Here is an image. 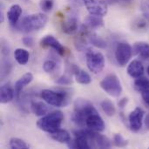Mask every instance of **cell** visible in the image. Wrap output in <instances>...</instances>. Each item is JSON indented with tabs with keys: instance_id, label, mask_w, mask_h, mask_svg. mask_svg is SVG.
I'll return each mask as SVG.
<instances>
[{
	"instance_id": "d6986e66",
	"label": "cell",
	"mask_w": 149,
	"mask_h": 149,
	"mask_svg": "<svg viewBox=\"0 0 149 149\" xmlns=\"http://www.w3.org/2000/svg\"><path fill=\"white\" fill-rule=\"evenodd\" d=\"M133 51L134 52L138 55L139 57L144 58V59H148L149 58V44L146 42H136L134 44L133 46Z\"/></svg>"
},
{
	"instance_id": "8d00e7d4",
	"label": "cell",
	"mask_w": 149,
	"mask_h": 149,
	"mask_svg": "<svg viewBox=\"0 0 149 149\" xmlns=\"http://www.w3.org/2000/svg\"><path fill=\"white\" fill-rule=\"evenodd\" d=\"M106 2H107L111 4L128 5L132 3V0H106Z\"/></svg>"
},
{
	"instance_id": "e575fe53",
	"label": "cell",
	"mask_w": 149,
	"mask_h": 149,
	"mask_svg": "<svg viewBox=\"0 0 149 149\" xmlns=\"http://www.w3.org/2000/svg\"><path fill=\"white\" fill-rule=\"evenodd\" d=\"M55 82H56V84L60 85V86H69L72 83V80L69 75L64 74V75L60 76L59 78H58V79Z\"/></svg>"
},
{
	"instance_id": "836d02e7",
	"label": "cell",
	"mask_w": 149,
	"mask_h": 149,
	"mask_svg": "<svg viewBox=\"0 0 149 149\" xmlns=\"http://www.w3.org/2000/svg\"><path fill=\"white\" fill-rule=\"evenodd\" d=\"M54 5L53 0H41L39 3L40 9L45 12H49L52 10Z\"/></svg>"
},
{
	"instance_id": "8992f818",
	"label": "cell",
	"mask_w": 149,
	"mask_h": 149,
	"mask_svg": "<svg viewBox=\"0 0 149 149\" xmlns=\"http://www.w3.org/2000/svg\"><path fill=\"white\" fill-rule=\"evenodd\" d=\"M86 65L90 72L93 73H99L103 71L106 60L104 55L100 52H96L94 50H88L86 53Z\"/></svg>"
},
{
	"instance_id": "484cf974",
	"label": "cell",
	"mask_w": 149,
	"mask_h": 149,
	"mask_svg": "<svg viewBox=\"0 0 149 149\" xmlns=\"http://www.w3.org/2000/svg\"><path fill=\"white\" fill-rule=\"evenodd\" d=\"M134 87L137 92L141 93L146 91H149V79L143 76L137 78L134 83Z\"/></svg>"
},
{
	"instance_id": "f1b7e54d",
	"label": "cell",
	"mask_w": 149,
	"mask_h": 149,
	"mask_svg": "<svg viewBox=\"0 0 149 149\" xmlns=\"http://www.w3.org/2000/svg\"><path fill=\"white\" fill-rule=\"evenodd\" d=\"M10 147L11 149H28L29 146L25 141L19 138H11L10 140Z\"/></svg>"
},
{
	"instance_id": "5bb4252c",
	"label": "cell",
	"mask_w": 149,
	"mask_h": 149,
	"mask_svg": "<svg viewBox=\"0 0 149 149\" xmlns=\"http://www.w3.org/2000/svg\"><path fill=\"white\" fill-rule=\"evenodd\" d=\"M90 31H88L87 28L84 26L79 31V32L77 34V36L74 38V45L78 51H84L87 46L88 41V34Z\"/></svg>"
},
{
	"instance_id": "d590c367",
	"label": "cell",
	"mask_w": 149,
	"mask_h": 149,
	"mask_svg": "<svg viewBox=\"0 0 149 149\" xmlns=\"http://www.w3.org/2000/svg\"><path fill=\"white\" fill-rule=\"evenodd\" d=\"M141 10L143 15V17H145L149 22V1L143 0L141 3Z\"/></svg>"
},
{
	"instance_id": "e0dca14e",
	"label": "cell",
	"mask_w": 149,
	"mask_h": 149,
	"mask_svg": "<svg viewBox=\"0 0 149 149\" xmlns=\"http://www.w3.org/2000/svg\"><path fill=\"white\" fill-rule=\"evenodd\" d=\"M33 79V75L31 73V72H26L24 73L22 77H20L17 82L15 83V86H14V90H15V96L17 98L19 97L22 90L26 86H28Z\"/></svg>"
},
{
	"instance_id": "7c38bea8",
	"label": "cell",
	"mask_w": 149,
	"mask_h": 149,
	"mask_svg": "<svg viewBox=\"0 0 149 149\" xmlns=\"http://www.w3.org/2000/svg\"><path fill=\"white\" fill-rule=\"evenodd\" d=\"M40 45L44 47H52L60 56L65 54V47L52 35H46L40 40Z\"/></svg>"
},
{
	"instance_id": "b9f144b4",
	"label": "cell",
	"mask_w": 149,
	"mask_h": 149,
	"mask_svg": "<svg viewBox=\"0 0 149 149\" xmlns=\"http://www.w3.org/2000/svg\"><path fill=\"white\" fill-rule=\"evenodd\" d=\"M148 75H149V65L148 66Z\"/></svg>"
},
{
	"instance_id": "9c48e42d",
	"label": "cell",
	"mask_w": 149,
	"mask_h": 149,
	"mask_svg": "<svg viewBox=\"0 0 149 149\" xmlns=\"http://www.w3.org/2000/svg\"><path fill=\"white\" fill-rule=\"evenodd\" d=\"M90 14L103 17L107 13V2L103 0H82Z\"/></svg>"
},
{
	"instance_id": "83f0119b",
	"label": "cell",
	"mask_w": 149,
	"mask_h": 149,
	"mask_svg": "<svg viewBox=\"0 0 149 149\" xmlns=\"http://www.w3.org/2000/svg\"><path fill=\"white\" fill-rule=\"evenodd\" d=\"M100 107L103 110V112L109 117H112L115 114L116 109L113 105V103L110 100H104L100 103Z\"/></svg>"
},
{
	"instance_id": "7a4b0ae2",
	"label": "cell",
	"mask_w": 149,
	"mask_h": 149,
	"mask_svg": "<svg viewBox=\"0 0 149 149\" xmlns=\"http://www.w3.org/2000/svg\"><path fill=\"white\" fill-rule=\"evenodd\" d=\"M63 120L64 114L61 111H52L37 121V127L45 133L52 134L60 129Z\"/></svg>"
},
{
	"instance_id": "2e32d148",
	"label": "cell",
	"mask_w": 149,
	"mask_h": 149,
	"mask_svg": "<svg viewBox=\"0 0 149 149\" xmlns=\"http://www.w3.org/2000/svg\"><path fill=\"white\" fill-rule=\"evenodd\" d=\"M78 18L72 15L69 16L63 23H62V31L65 34H73L78 31L79 30V24H78Z\"/></svg>"
},
{
	"instance_id": "3957f363",
	"label": "cell",
	"mask_w": 149,
	"mask_h": 149,
	"mask_svg": "<svg viewBox=\"0 0 149 149\" xmlns=\"http://www.w3.org/2000/svg\"><path fill=\"white\" fill-rule=\"evenodd\" d=\"M48 17L44 13H35L26 16L19 24V28L24 32L38 31L45 26Z\"/></svg>"
},
{
	"instance_id": "603a6c76",
	"label": "cell",
	"mask_w": 149,
	"mask_h": 149,
	"mask_svg": "<svg viewBox=\"0 0 149 149\" xmlns=\"http://www.w3.org/2000/svg\"><path fill=\"white\" fill-rule=\"evenodd\" d=\"M88 41L91 45H93V46L100 48V49H106L107 47V44L106 40L94 32H89Z\"/></svg>"
},
{
	"instance_id": "8fae6325",
	"label": "cell",
	"mask_w": 149,
	"mask_h": 149,
	"mask_svg": "<svg viewBox=\"0 0 149 149\" xmlns=\"http://www.w3.org/2000/svg\"><path fill=\"white\" fill-rule=\"evenodd\" d=\"M144 111L141 107H136L134 111L129 113L128 116V124L129 127L133 132H139L143 124Z\"/></svg>"
},
{
	"instance_id": "ba28073f",
	"label": "cell",
	"mask_w": 149,
	"mask_h": 149,
	"mask_svg": "<svg viewBox=\"0 0 149 149\" xmlns=\"http://www.w3.org/2000/svg\"><path fill=\"white\" fill-rule=\"evenodd\" d=\"M89 141L91 142V148H110L112 146L111 141L105 135L100 134V132H96L93 130H89L87 131Z\"/></svg>"
},
{
	"instance_id": "44dd1931",
	"label": "cell",
	"mask_w": 149,
	"mask_h": 149,
	"mask_svg": "<svg viewBox=\"0 0 149 149\" xmlns=\"http://www.w3.org/2000/svg\"><path fill=\"white\" fill-rule=\"evenodd\" d=\"M22 14V8L18 4H13L10 7L7 12V18L10 24L15 25L17 24L19 17Z\"/></svg>"
},
{
	"instance_id": "74e56055",
	"label": "cell",
	"mask_w": 149,
	"mask_h": 149,
	"mask_svg": "<svg viewBox=\"0 0 149 149\" xmlns=\"http://www.w3.org/2000/svg\"><path fill=\"white\" fill-rule=\"evenodd\" d=\"M22 41H23L24 45L27 47H33L35 45L34 39L31 37H24L22 38Z\"/></svg>"
},
{
	"instance_id": "d6a6232c",
	"label": "cell",
	"mask_w": 149,
	"mask_h": 149,
	"mask_svg": "<svg viewBox=\"0 0 149 149\" xmlns=\"http://www.w3.org/2000/svg\"><path fill=\"white\" fill-rule=\"evenodd\" d=\"M11 69V64L9 60L7 59H3L2 61V65H1V76L2 78L6 77L9 72H10Z\"/></svg>"
},
{
	"instance_id": "1f68e13d",
	"label": "cell",
	"mask_w": 149,
	"mask_h": 149,
	"mask_svg": "<svg viewBox=\"0 0 149 149\" xmlns=\"http://www.w3.org/2000/svg\"><path fill=\"white\" fill-rule=\"evenodd\" d=\"M57 67V63L52 60V59H49L45 61V63L43 64V70L47 72V73H51Z\"/></svg>"
},
{
	"instance_id": "5b68a950",
	"label": "cell",
	"mask_w": 149,
	"mask_h": 149,
	"mask_svg": "<svg viewBox=\"0 0 149 149\" xmlns=\"http://www.w3.org/2000/svg\"><path fill=\"white\" fill-rule=\"evenodd\" d=\"M100 87L104 92H106L108 95L118 98L122 93V86L120 79L114 73H111L107 75L100 81Z\"/></svg>"
},
{
	"instance_id": "ac0fdd59",
	"label": "cell",
	"mask_w": 149,
	"mask_h": 149,
	"mask_svg": "<svg viewBox=\"0 0 149 149\" xmlns=\"http://www.w3.org/2000/svg\"><path fill=\"white\" fill-rule=\"evenodd\" d=\"M15 96V90L9 83H6L1 86L0 89V102L2 104H7L10 102Z\"/></svg>"
},
{
	"instance_id": "9a60e30c",
	"label": "cell",
	"mask_w": 149,
	"mask_h": 149,
	"mask_svg": "<svg viewBox=\"0 0 149 149\" xmlns=\"http://www.w3.org/2000/svg\"><path fill=\"white\" fill-rule=\"evenodd\" d=\"M127 72V74L131 78L137 79V78H140V77L143 76V74H144V66H143L142 63L140 60L134 59V60L131 61L130 64L128 65Z\"/></svg>"
},
{
	"instance_id": "30bf717a",
	"label": "cell",
	"mask_w": 149,
	"mask_h": 149,
	"mask_svg": "<svg viewBox=\"0 0 149 149\" xmlns=\"http://www.w3.org/2000/svg\"><path fill=\"white\" fill-rule=\"evenodd\" d=\"M75 140L71 141L67 146L71 148L89 149L91 148L89 138L86 130H77L74 132Z\"/></svg>"
},
{
	"instance_id": "cb8c5ba5",
	"label": "cell",
	"mask_w": 149,
	"mask_h": 149,
	"mask_svg": "<svg viewBox=\"0 0 149 149\" xmlns=\"http://www.w3.org/2000/svg\"><path fill=\"white\" fill-rule=\"evenodd\" d=\"M15 60L21 65H24L28 63L30 58V53L27 50L23 48H17L14 52Z\"/></svg>"
},
{
	"instance_id": "60d3db41",
	"label": "cell",
	"mask_w": 149,
	"mask_h": 149,
	"mask_svg": "<svg viewBox=\"0 0 149 149\" xmlns=\"http://www.w3.org/2000/svg\"><path fill=\"white\" fill-rule=\"evenodd\" d=\"M144 122H145V126H146L147 129H148L149 130V113L147 115V116H146Z\"/></svg>"
},
{
	"instance_id": "7402d4cb",
	"label": "cell",
	"mask_w": 149,
	"mask_h": 149,
	"mask_svg": "<svg viewBox=\"0 0 149 149\" xmlns=\"http://www.w3.org/2000/svg\"><path fill=\"white\" fill-rule=\"evenodd\" d=\"M50 135L52 140H54L55 141H58L59 143H62V144L67 145L72 141L70 134L66 130H64L61 128L52 134H50Z\"/></svg>"
},
{
	"instance_id": "ab89813d",
	"label": "cell",
	"mask_w": 149,
	"mask_h": 149,
	"mask_svg": "<svg viewBox=\"0 0 149 149\" xmlns=\"http://www.w3.org/2000/svg\"><path fill=\"white\" fill-rule=\"evenodd\" d=\"M127 102H128V99H127V98H123L122 100H120L119 101L118 105H119L120 108H124V107L127 106Z\"/></svg>"
},
{
	"instance_id": "d4e9b609",
	"label": "cell",
	"mask_w": 149,
	"mask_h": 149,
	"mask_svg": "<svg viewBox=\"0 0 149 149\" xmlns=\"http://www.w3.org/2000/svg\"><path fill=\"white\" fill-rule=\"evenodd\" d=\"M86 25L89 28H100L104 25V21L102 19V17L90 14L86 18Z\"/></svg>"
},
{
	"instance_id": "4fadbf2b",
	"label": "cell",
	"mask_w": 149,
	"mask_h": 149,
	"mask_svg": "<svg viewBox=\"0 0 149 149\" xmlns=\"http://www.w3.org/2000/svg\"><path fill=\"white\" fill-rule=\"evenodd\" d=\"M86 126L89 129L96 132H103L106 128L105 122L99 113L90 115L86 120Z\"/></svg>"
},
{
	"instance_id": "6da1fadb",
	"label": "cell",
	"mask_w": 149,
	"mask_h": 149,
	"mask_svg": "<svg viewBox=\"0 0 149 149\" xmlns=\"http://www.w3.org/2000/svg\"><path fill=\"white\" fill-rule=\"evenodd\" d=\"M73 107L72 120L79 127H83L86 124V120L90 115L98 113L92 102L86 99H77L73 103Z\"/></svg>"
},
{
	"instance_id": "52a82bcc",
	"label": "cell",
	"mask_w": 149,
	"mask_h": 149,
	"mask_svg": "<svg viewBox=\"0 0 149 149\" xmlns=\"http://www.w3.org/2000/svg\"><path fill=\"white\" fill-rule=\"evenodd\" d=\"M133 47L126 42H120L115 49V59L120 66H125L128 64L132 58Z\"/></svg>"
},
{
	"instance_id": "4316f807",
	"label": "cell",
	"mask_w": 149,
	"mask_h": 149,
	"mask_svg": "<svg viewBox=\"0 0 149 149\" xmlns=\"http://www.w3.org/2000/svg\"><path fill=\"white\" fill-rule=\"evenodd\" d=\"M75 79H76V81L81 85H89L91 82H92V78L91 76L89 75L88 72H86V71L84 70H80L79 69L75 74Z\"/></svg>"
},
{
	"instance_id": "f546056e",
	"label": "cell",
	"mask_w": 149,
	"mask_h": 149,
	"mask_svg": "<svg viewBox=\"0 0 149 149\" xmlns=\"http://www.w3.org/2000/svg\"><path fill=\"white\" fill-rule=\"evenodd\" d=\"M148 23L149 22L145 17H143V18H137L136 20L134 21L133 27L136 31H144V30L148 28Z\"/></svg>"
},
{
	"instance_id": "277c9868",
	"label": "cell",
	"mask_w": 149,
	"mask_h": 149,
	"mask_svg": "<svg viewBox=\"0 0 149 149\" xmlns=\"http://www.w3.org/2000/svg\"><path fill=\"white\" fill-rule=\"evenodd\" d=\"M41 98L49 106L65 107L69 103V95L65 91H55L45 89L41 92Z\"/></svg>"
},
{
	"instance_id": "7bdbcfd3",
	"label": "cell",
	"mask_w": 149,
	"mask_h": 149,
	"mask_svg": "<svg viewBox=\"0 0 149 149\" xmlns=\"http://www.w3.org/2000/svg\"><path fill=\"white\" fill-rule=\"evenodd\" d=\"M25 1H28V0H25Z\"/></svg>"
},
{
	"instance_id": "ffe728a7",
	"label": "cell",
	"mask_w": 149,
	"mask_h": 149,
	"mask_svg": "<svg viewBox=\"0 0 149 149\" xmlns=\"http://www.w3.org/2000/svg\"><path fill=\"white\" fill-rule=\"evenodd\" d=\"M47 105V103L45 104L42 101H32L31 104V110L36 116L43 117L49 113V107Z\"/></svg>"
},
{
	"instance_id": "f35d334b",
	"label": "cell",
	"mask_w": 149,
	"mask_h": 149,
	"mask_svg": "<svg viewBox=\"0 0 149 149\" xmlns=\"http://www.w3.org/2000/svg\"><path fill=\"white\" fill-rule=\"evenodd\" d=\"M141 97H142V100L143 101L149 106V91H146V92H143L141 93Z\"/></svg>"
},
{
	"instance_id": "4dcf8cb0",
	"label": "cell",
	"mask_w": 149,
	"mask_h": 149,
	"mask_svg": "<svg viewBox=\"0 0 149 149\" xmlns=\"http://www.w3.org/2000/svg\"><path fill=\"white\" fill-rule=\"evenodd\" d=\"M113 144L118 148H125L127 146V141L120 134H116L113 136Z\"/></svg>"
}]
</instances>
